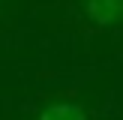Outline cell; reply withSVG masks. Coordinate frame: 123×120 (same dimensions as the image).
Returning <instances> with one entry per match:
<instances>
[{
    "label": "cell",
    "mask_w": 123,
    "mask_h": 120,
    "mask_svg": "<svg viewBox=\"0 0 123 120\" xmlns=\"http://www.w3.org/2000/svg\"><path fill=\"white\" fill-rule=\"evenodd\" d=\"M84 12L93 24L108 27L123 18V0H84Z\"/></svg>",
    "instance_id": "6da1fadb"
},
{
    "label": "cell",
    "mask_w": 123,
    "mask_h": 120,
    "mask_svg": "<svg viewBox=\"0 0 123 120\" xmlns=\"http://www.w3.org/2000/svg\"><path fill=\"white\" fill-rule=\"evenodd\" d=\"M39 120H87V117H84V108L75 102H54L39 114Z\"/></svg>",
    "instance_id": "7a4b0ae2"
}]
</instances>
